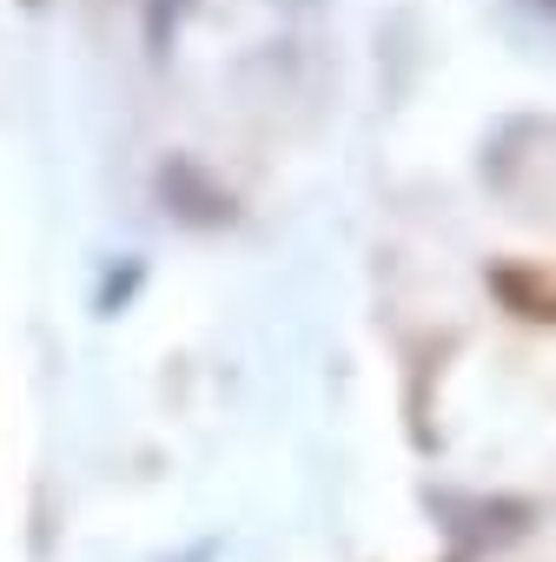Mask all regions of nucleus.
I'll return each instance as SVG.
<instances>
[{
	"label": "nucleus",
	"instance_id": "1",
	"mask_svg": "<svg viewBox=\"0 0 556 562\" xmlns=\"http://www.w3.org/2000/svg\"><path fill=\"white\" fill-rule=\"evenodd\" d=\"M530 14H543V21H556V0H523Z\"/></svg>",
	"mask_w": 556,
	"mask_h": 562
}]
</instances>
